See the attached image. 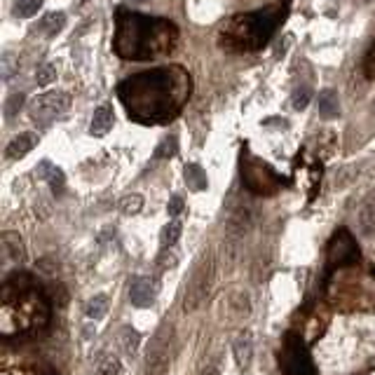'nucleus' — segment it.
<instances>
[{"instance_id": "1", "label": "nucleus", "mask_w": 375, "mask_h": 375, "mask_svg": "<svg viewBox=\"0 0 375 375\" xmlns=\"http://www.w3.org/2000/svg\"><path fill=\"white\" fill-rule=\"evenodd\" d=\"M122 104L136 122H166L190 97V77L178 66L155 68L120 82Z\"/></svg>"}, {"instance_id": "2", "label": "nucleus", "mask_w": 375, "mask_h": 375, "mask_svg": "<svg viewBox=\"0 0 375 375\" xmlns=\"http://www.w3.org/2000/svg\"><path fill=\"white\" fill-rule=\"evenodd\" d=\"M117 28L113 47L122 59H134V61H148L160 55L171 52L176 45L178 31L171 21L157 19V17H144L129 10H117L115 15Z\"/></svg>"}, {"instance_id": "3", "label": "nucleus", "mask_w": 375, "mask_h": 375, "mask_svg": "<svg viewBox=\"0 0 375 375\" xmlns=\"http://www.w3.org/2000/svg\"><path fill=\"white\" fill-rule=\"evenodd\" d=\"M50 321V302L28 272H12L3 284V317L0 331L5 338L33 333Z\"/></svg>"}, {"instance_id": "4", "label": "nucleus", "mask_w": 375, "mask_h": 375, "mask_svg": "<svg viewBox=\"0 0 375 375\" xmlns=\"http://www.w3.org/2000/svg\"><path fill=\"white\" fill-rule=\"evenodd\" d=\"M289 10V0L284 5H270L265 10H258L253 15H242L228 21L221 31V45L230 52H253L260 50L267 40H270L272 31L277 28L279 21H284Z\"/></svg>"}, {"instance_id": "5", "label": "nucleus", "mask_w": 375, "mask_h": 375, "mask_svg": "<svg viewBox=\"0 0 375 375\" xmlns=\"http://www.w3.org/2000/svg\"><path fill=\"white\" fill-rule=\"evenodd\" d=\"M242 178L244 186L253 190L256 195H272L282 186V178L277 176V171L263 160L251 157L249 153L242 157Z\"/></svg>"}, {"instance_id": "6", "label": "nucleus", "mask_w": 375, "mask_h": 375, "mask_svg": "<svg viewBox=\"0 0 375 375\" xmlns=\"http://www.w3.org/2000/svg\"><path fill=\"white\" fill-rule=\"evenodd\" d=\"M211 282H213V258L211 253H204L200 258L198 267L193 270V275H190L186 296H183V312H195L206 300Z\"/></svg>"}, {"instance_id": "7", "label": "nucleus", "mask_w": 375, "mask_h": 375, "mask_svg": "<svg viewBox=\"0 0 375 375\" xmlns=\"http://www.w3.org/2000/svg\"><path fill=\"white\" fill-rule=\"evenodd\" d=\"M279 364H282L287 375H317V368L312 364V356H309L305 343L296 333H289L284 338L282 352H279Z\"/></svg>"}, {"instance_id": "8", "label": "nucleus", "mask_w": 375, "mask_h": 375, "mask_svg": "<svg viewBox=\"0 0 375 375\" xmlns=\"http://www.w3.org/2000/svg\"><path fill=\"white\" fill-rule=\"evenodd\" d=\"M171 364V326L155 331L146 349V375H164Z\"/></svg>"}, {"instance_id": "9", "label": "nucleus", "mask_w": 375, "mask_h": 375, "mask_svg": "<svg viewBox=\"0 0 375 375\" xmlns=\"http://www.w3.org/2000/svg\"><path fill=\"white\" fill-rule=\"evenodd\" d=\"M359 260V247H356L354 237L349 230L340 228L331 237L329 249H326V263H329V272L340 270V267L354 265Z\"/></svg>"}, {"instance_id": "10", "label": "nucleus", "mask_w": 375, "mask_h": 375, "mask_svg": "<svg viewBox=\"0 0 375 375\" xmlns=\"http://www.w3.org/2000/svg\"><path fill=\"white\" fill-rule=\"evenodd\" d=\"M70 108V97L64 92H47L31 101V115L38 122H52L57 117L66 115Z\"/></svg>"}, {"instance_id": "11", "label": "nucleus", "mask_w": 375, "mask_h": 375, "mask_svg": "<svg viewBox=\"0 0 375 375\" xmlns=\"http://www.w3.org/2000/svg\"><path fill=\"white\" fill-rule=\"evenodd\" d=\"M157 298V282L151 277H136L129 287V300L134 307H151Z\"/></svg>"}, {"instance_id": "12", "label": "nucleus", "mask_w": 375, "mask_h": 375, "mask_svg": "<svg viewBox=\"0 0 375 375\" xmlns=\"http://www.w3.org/2000/svg\"><path fill=\"white\" fill-rule=\"evenodd\" d=\"M35 176H38L40 181L50 183V188L55 195H61L64 190H66V176H64V171L52 164L50 160H40V164L35 166Z\"/></svg>"}, {"instance_id": "13", "label": "nucleus", "mask_w": 375, "mask_h": 375, "mask_svg": "<svg viewBox=\"0 0 375 375\" xmlns=\"http://www.w3.org/2000/svg\"><path fill=\"white\" fill-rule=\"evenodd\" d=\"M115 124V110L110 104H101L92 115V124H89V134L92 136H106Z\"/></svg>"}, {"instance_id": "14", "label": "nucleus", "mask_w": 375, "mask_h": 375, "mask_svg": "<svg viewBox=\"0 0 375 375\" xmlns=\"http://www.w3.org/2000/svg\"><path fill=\"white\" fill-rule=\"evenodd\" d=\"M38 144V136L33 132H23L19 136H15V139L10 141L8 148H5V157L8 160H21L23 155H28Z\"/></svg>"}, {"instance_id": "15", "label": "nucleus", "mask_w": 375, "mask_h": 375, "mask_svg": "<svg viewBox=\"0 0 375 375\" xmlns=\"http://www.w3.org/2000/svg\"><path fill=\"white\" fill-rule=\"evenodd\" d=\"M64 26H66V15L57 10V12H47L43 19L33 26V31L45 35V38H55L57 33L64 31Z\"/></svg>"}, {"instance_id": "16", "label": "nucleus", "mask_w": 375, "mask_h": 375, "mask_svg": "<svg viewBox=\"0 0 375 375\" xmlns=\"http://www.w3.org/2000/svg\"><path fill=\"white\" fill-rule=\"evenodd\" d=\"M232 352H235L237 366H240V368H249V366H251V359H253L251 333H249V331L240 333V336L235 338V343H232Z\"/></svg>"}, {"instance_id": "17", "label": "nucleus", "mask_w": 375, "mask_h": 375, "mask_svg": "<svg viewBox=\"0 0 375 375\" xmlns=\"http://www.w3.org/2000/svg\"><path fill=\"white\" fill-rule=\"evenodd\" d=\"M319 115L324 120H333L340 115V99H338L336 89H324L319 94Z\"/></svg>"}, {"instance_id": "18", "label": "nucleus", "mask_w": 375, "mask_h": 375, "mask_svg": "<svg viewBox=\"0 0 375 375\" xmlns=\"http://www.w3.org/2000/svg\"><path fill=\"white\" fill-rule=\"evenodd\" d=\"M183 176H186V186L190 190H195V193H202V190H206V186H209V178H206L204 169L195 162H188L183 166Z\"/></svg>"}, {"instance_id": "19", "label": "nucleus", "mask_w": 375, "mask_h": 375, "mask_svg": "<svg viewBox=\"0 0 375 375\" xmlns=\"http://www.w3.org/2000/svg\"><path fill=\"white\" fill-rule=\"evenodd\" d=\"M359 230L364 232V235H375V195H371L364 206H361L359 211Z\"/></svg>"}, {"instance_id": "20", "label": "nucleus", "mask_w": 375, "mask_h": 375, "mask_svg": "<svg viewBox=\"0 0 375 375\" xmlns=\"http://www.w3.org/2000/svg\"><path fill=\"white\" fill-rule=\"evenodd\" d=\"M3 253L8 256L10 260H15V263L23 260V244L19 240V235H15V232H5L3 235Z\"/></svg>"}, {"instance_id": "21", "label": "nucleus", "mask_w": 375, "mask_h": 375, "mask_svg": "<svg viewBox=\"0 0 375 375\" xmlns=\"http://www.w3.org/2000/svg\"><path fill=\"white\" fill-rule=\"evenodd\" d=\"M45 5V0H15V17H19V19H28V17H33L35 12Z\"/></svg>"}, {"instance_id": "22", "label": "nucleus", "mask_w": 375, "mask_h": 375, "mask_svg": "<svg viewBox=\"0 0 375 375\" xmlns=\"http://www.w3.org/2000/svg\"><path fill=\"white\" fill-rule=\"evenodd\" d=\"M106 312H108V298L106 296H94L85 305V314L89 319H101Z\"/></svg>"}, {"instance_id": "23", "label": "nucleus", "mask_w": 375, "mask_h": 375, "mask_svg": "<svg viewBox=\"0 0 375 375\" xmlns=\"http://www.w3.org/2000/svg\"><path fill=\"white\" fill-rule=\"evenodd\" d=\"M178 237H181V223L169 221L164 225L162 235H160V244H162V249H171L178 242Z\"/></svg>"}, {"instance_id": "24", "label": "nucleus", "mask_w": 375, "mask_h": 375, "mask_svg": "<svg viewBox=\"0 0 375 375\" xmlns=\"http://www.w3.org/2000/svg\"><path fill=\"white\" fill-rule=\"evenodd\" d=\"M309 101H312V89H309L307 85H300V87H296L294 94H291V108L305 110L309 106Z\"/></svg>"}, {"instance_id": "25", "label": "nucleus", "mask_w": 375, "mask_h": 375, "mask_svg": "<svg viewBox=\"0 0 375 375\" xmlns=\"http://www.w3.org/2000/svg\"><path fill=\"white\" fill-rule=\"evenodd\" d=\"M178 153V139L176 136H166V139L155 148V157L157 160H169Z\"/></svg>"}, {"instance_id": "26", "label": "nucleus", "mask_w": 375, "mask_h": 375, "mask_svg": "<svg viewBox=\"0 0 375 375\" xmlns=\"http://www.w3.org/2000/svg\"><path fill=\"white\" fill-rule=\"evenodd\" d=\"M23 101H26V97H23L21 92L10 94L8 101H5V117H8V120H12L15 115H19V110L23 108Z\"/></svg>"}, {"instance_id": "27", "label": "nucleus", "mask_w": 375, "mask_h": 375, "mask_svg": "<svg viewBox=\"0 0 375 375\" xmlns=\"http://www.w3.org/2000/svg\"><path fill=\"white\" fill-rule=\"evenodd\" d=\"M120 209L122 213H127V216H134V213L144 209V198H141V195H127V198L120 200Z\"/></svg>"}, {"instance_id": "28", "label": "nucleus", "mask_w": 375, "mask_h": 375, "mask_svg": "<svg viewBox=\"0 0 375 375\" xmlns=\"http://www.w3.org/2000/svg\"><path fill=\"white\" fill-rule=\"evenodd\" d=\"M19 70V64H17L15 55H3V59H0V77H3L5 82L12 80V75Z\"/></svg>"}, {"instance_id": "29", "label": "nucleus", "mask_w": 375, "mask_h": 375, "mask_svg": "<svg viewBox=\"0 0 375 375\" xmlns=\"http://www.w3.org/2000/svg\"><path fill=\"white\" fill-rule=\"evenodd\" d=\"M55 80H57V68L52 66V64H43V66L35 70V82H38L40 87L52 85Z\"/></svg>"}, {"instance_id": "30", "label": "nucleus", "mask_w": 375, "mask_h": 375, "mask_svg": "<svg viewBox=\"0 0 375 375\" xmlns=\"http://www.w3.org/2000/svg\"><path fill=\"white\" fill-rule=\"evenodd\" d=\"M122 347H124V352H127L129 356H134L136 354V347H139V333H136L134 329H122Z\"/></svg>"}, {"instance_id": "31", "label": "nucleus", "mask_w": 375, "mask_h": 375, "mask_svg": "<svg viewBox=\"0 0 375 375\" xmlns=\"http://www.w3.org/2000/svg\"><path fill=\"white\" fill-rule=\"evenodd\" d=\"M122 371V366H120V361L115 359V356H108V359L101 364L99 368V375H120Z\"/></svg>"}, {"instance_id": "32", "label": "nucleus", "mask_w": 375, "mask_h": 375, "mask_svg": "<svg viewBox=\"0 0 375 375\" xmlns=\"http://www.w3.org/2000/svg\"><path fill=\"white\" fill-rule=\"evenodd\" d=\"M181 211H183V198L181 195H174L169 200V204H166V213H169V218H176Z\"/></svg>"}, {"instance_id": "33", "label": "nucleus", "mask_w": 375, "mask_h": 375, "mask_svg": "<svg viewBox=\"0 0 375 375\" xmlns=\"http://www.w3.org/2000/svg\"><path fill=\"white\" fill-rule=\"evenodd\" d=\"M176 265V256L174 253H166V249H164V253L160 256V270H166V267H174Z\"/></svg>"}, {"instance_id": "34", "label": "nucleus", "mask_w": 375, "mask_h": 375, "mask_svg": "<svg viewBox=\"0 0 375 375\" xmlns=\"http://www.w3.org/2000/svg\"><path fill=\"white\" fill-rule=\"evenodd\" d=\"M35 375H57L55 371H52V368H40V371L38 373H35Z\"/></svg>"}, {"instance_id": "35", "label": "nucleus", "mask_w": 375, "mask_h": 375, "mask_svg": "<svg viewBox=\"0 0 375 375\" xmlns=\"http://www.w3.org/2000/svg\"><path fill=\"white\" fill-rule=\"evenodd\" d=\"M200 375H218V373H216V368H204Z\"/></svg>"}, {"instance_id": "36", "label": "nucleus", "mask_w": 375, "mask_h": 375, "mask_svg": "<svg viewBox=\"0 0 375 375\" xmlns=\"http://www.w3.org/2000/svg\"><path fill=\"white\" fill-rule=\"evenodd\" d=\"M127 3H134V5H141V3H148V0H127Z\"/></svg>"}]
</instances>
